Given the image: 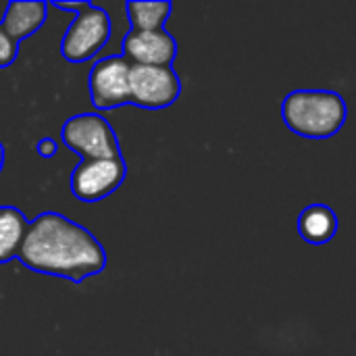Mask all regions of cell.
Segmentation results:
<instances>
[{"instance_id": "1", "label": "cell", "mask_w": 356, "mask_h": 356, "mask_svg": "<svg viewBox=\"0 0 356 356\" xmlns=\"http://www.w3.org/2000/svg\"><path fill=\"white\" fill-rule=\"evenodd\" d=\"M17 259L29 271L73 284L102 273L108 263L104 246L90 229L54 211L29 221Z\"/></svg>"}, {"instance_id": "2", "label": "cell", "mask_w": 356, "mask_h": 356, "mask_svg": "<svg viewBox=\"0 0 356 356\" xmlns=\"http://www.w3.org/2000/svg\"><path fill=\"white\" fill-rule=\"evenodd\" d=\"M282 119L300 138L325 140L344 127L348 106L334 90H294L282 102Z\"/></svg>"}, {"instance_id": "3", "label": "cell", "mask_w": 356, "mask_h": 356, "mask_svg": "<svg viewBox=\"0 0 356 356\" xmlns=\"http://www.w3.org/2000/svg\"><path fill=\"white\" fill-rule=\"evenodd\" d=\"M60 140L83 161L123 156L115 129L98 113H81L69 117L60 129Z\"/></svg>"}, {"instance_id": "4", "label": "cell", "mask_w": 356, "mask_h": 356, "mask_svg": "<svg viewBox=\"0 0 356 356\" xmlns=\"http://www.w3.org/2000/svg\"><path fill=\"white\" fill-rule=\"evenodd\" d=\"M111 33L113 25L108 13L88 2L69 23L60 42V54L69 63H86L106 46Z\"/></svg>"}, {"instance_id": "5", "label": "cell", "mask_w": 356, "mask_h": 356, "mask_svg": "<svg viewBox=\"0 0 356 356\" xmlns=\"http://www.w3.org/2000/svg\"><path fill=\"white\" fill-rule=\"evenodd\" d=\"M181 96V79L173 67L131 65L129 104L161 111L175 104Z\"/></svg>"}, {"instance_id": "6", "label": "cell", "mask_w": 356, "mask_h": 356, "mask_svg": "<svg viewBox=\"0 0 356 356\" xmlns=\"http://www.w3.org/2000/svg\"><path fill=\"white\" fill-rule=\"evenodd\" d=\"M127 177V163L123 156L81 161L71 173V192L81 202H100L121 188Z\"/></svg>"}, {"instance_id": "7", "label": "cell", "mask_w": 356, "mask_h": 356, "mask_svg": "<svg viewBox=\"0 0 356 356\" xmlns=\"http://www.w3.org/2000/svg\"><path fill=\"white\" fill-rule=\"evenodd\" d=\"M129 60L123 54H111L96 60L88 75L92 104L100 111L129 104Z\"/></svg>"}, {"instance_id": "8", "label": "cell", "mask_w": 356, "mask_h": 356, "mask_svg": "<svg viewBox=\"0 0 356 356\" xmlns=\"http://www.w3.org/2000/svg\"><path fill=\"white\" fill-rule=\"evenodd\" d=\"M123 56L129 65L171 67L177 56V42L167 29H129L123 38Z\"/></svg>"}, {"instance_id": "9", "label": "cell", "mask_w": 356, "mask_h": 356, "mask_svg": "<svg viewBox=\"0 0 356 356\" xmlns=\"http://www.w3.org/2000/svg\"><path fill=\"white\" fill-rule=\"evenodd\" d=\"M46 10H48V2H21V0L8 2L0 27L19 44L29 35H33L46 23L48 17Z\"/></svg>"}, {"instance_id": "10", "label": "cell", "mask_w": 356, "mask_h": 356, "mask_svg": "<svg viewBox=\"0 0 356 356\" xmlns=\"http://www.w3.org/2000/svg\"><path fill=\"white\" fill-rule=\"evenodd\" d=\"M338 232V215L327 204H309L298 215V234L305 242L321 246L334 240Z\"/></svg>"}, {"instance_id": "11", "label": "cell", "mask_w": 356, "mask_h": 356, "mask_svg": "<svg viewBox=\"0 0 356 356\" xmlns=\"http://www.w3.org/2000/svg\"><path fill=\"white\" fill-rule=\"evenodd\" d=\"M29 219L17 207H0V265L17 259Z\"/></svg>"}, {"instance_id": "12", "label": "cell", "mask_w": 356, "mask_h": 356, "mask_svg": "<svg viewBox=\"0 0 356 356\" xmlns=\"http://www.w3.org/2000/svg\"><path fill=\"white\" fill-rule=\"evenodd\" d=\"M171 2H127V19L131 23V29L140 31H152V29H165V23L171 15Z\"/></svg>"}, {"instance_id": "13", "label": "cell", "mask_w": 356, "mask_h": 356, "mask_svg": "<svg viewBox=\"0 0 356 356\" xmlns=\"http://www.w3.org/2000/svg\"><path fill=\"white\" fill-rule=\"evenodd\" d=\"M19 54V44L0 27V69H6L15 63Z\"/></svg>"}, {"instance_id": "14", "label": "cell", "mask_w": 356, "mask_h": 356, "mask_svg": "<svg viewBox=\"0 0 356 356\" xmlns=\"http://www.w3.org/2000/svg\"><path fill=\"white\" fill-rule=\"evenodd\" d=\"M35 152L42 156V159H52L56 156L58 152V142L54 138H42L38 144H35Z\"/></svg>"}, {"instance_id": "15", "label": "cell", "mask_w": 356, "mask_h": 356, "mask_svg": "<svg viewBox=\"0 0 356 356\" xmlns=\"http://www.w3.org/2000/svg\"><path fill=\"white\" fill-rule=\"evenodd\" d=\"M2 167H4V146L0 142V173H2Z\"/></svg>"}]
</instances>
